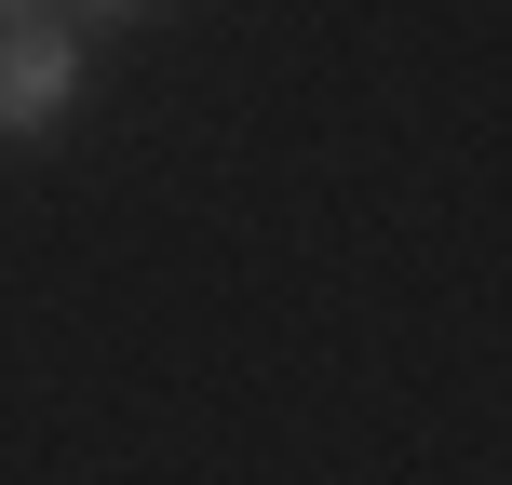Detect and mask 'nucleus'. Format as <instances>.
Returning a JSON list of instances; mask_svg holds the SVG:
<instances>
[{"label": "nucleus", "instance_id": "1", "mask_svg": "<svg viewBox=\"0 0 512 485\" xmlns=\"http://www.w3.org/2000/svg\"><path fill=\"white\" fill-rule=\"evenodd\" d=\"M68 27H54V0H0V135H27V122H54L68 108Z\"/></svg>", "mask_w": 512, "mask_h": 485}, {"label": "nucleus", "instance_id": "2", "mask_svg": "<svg viewBox=\"0 0 512 485\" xmlns=\"http://www.w3.org/2000/svg\"><path fill=\"white\" fill-rule=\"evenodd\" d=\"M108 14H135V0H108Z\"/></svg>", "mask_w": 512, "mask_h": 485}]
</instances>
